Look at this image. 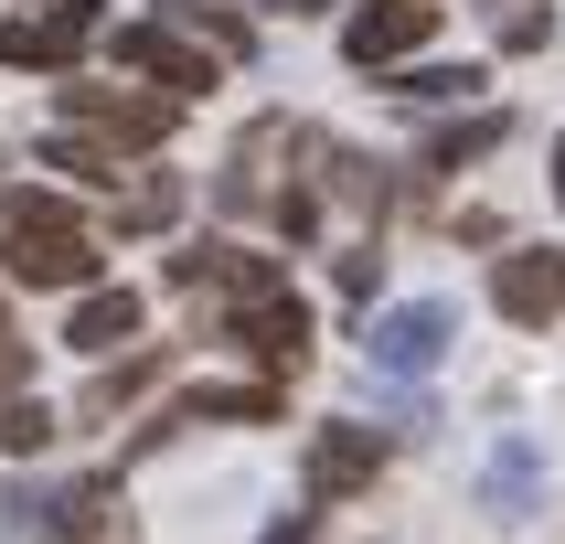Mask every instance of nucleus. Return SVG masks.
Segmentation results:
<instances>
[{"mask_svg":"<svg viewBox=\"0 0 565 544\" xmlns=\"http://www.w3.org/2000/svg\"><path fill=\"white\" fill-rule=\"evenodd\" d=\"M118 64H128V75H150V86H171V96H203V86L224 75V54H214L192 22H171V11L118 22Z\"/></svg>","mask_w":565,"mask_h":544,"instance_id":"7ed1b4c3","label":"nucleus"},{"mask_svg":"<svg viewBox=\"0 0 565 544\" xmlns=\"http://www.w3.org/2000/svg\"><path fill=\"white\" fill-rule=\"evenodd\" d=\"M267 544H320V523H267Z\"/></svg>","mask_w":565,"mask_h":544,"instance_id":"393cba45","label":"nucleus"},{"mask_svg":"<svg viewBox=\"0 0 565 544\" xmlns=\"http://www.w3.org/2000/svg\"><path fill=\"white\" fill-rule=\"evenodd\" d=\"M160 11H171V22H192V32H203V43H214L224 64H235V54H256V32L235 22V11H214V0H160Z\"/></svg>","mask_w":565,"mask_h":544,"instance_id":"6ab92c4d","label":"nucleus"},{"mask_svg":"<svg viewBox=\"0 0 565 544\" xmlns=\"http://www.w3.org/2000/svg\"><path fill=\"white\" fill-rule=\"evenodd\" d=\"M160 374V352H139V363H118V374H96V395H86V416H118L128 395H139V384Z\"/></svg>","mask_w":565,"mask_h":544,"instance_id":"4be33fe9","label":"nucleus"},{"mask_svg":"<svg viewBox=\"0 0 565 544\" xmlns=\"http://www.w3.org/2000/svg\"><path fill=\"white\" fill-rule=\"evenodd\" d=\"M96 0H43L22 22H0V64H32V75H75V54L96 43Z\"/></svg>","mask_w":565,"mask_h":544,"instance_id":"20e7f679","label":"nucleus"},{"mask_svg":"<svg viewBox=\"0 0 565 544\" xmlns=\"http://www.w3.org/2000/svg\"><path fill=\"white\" fill-rule=\"evenodd\" d=\"M555 203H565V139H555Z\"/></svg>","mask_w":565,"mask_h":544,"instance_id":"bb28decb","label":"nucleus"},{"mask_svg":"<svg viewBox=\"0 0 565 544\" xmlns=\"http://www.w3.org/2000/svg\"><path fill=\"white\" fill-rule=\"evenodd\" d=\"M224 331H235V352H256L267 374H299V363H310V310H299L288 288H267V299H256V310H235Z\"/></svg>","mask_w":565,"mask_h":544,"instance_id":"1a4fd4ad","label":"nucleus"},{"mask_svg":"<svg viewBox=\"0 0 565 544\" xmlns=\"http://www.w3.org/2000/svg\"><path fill=\"white\" fill-rule=\"evenodd\" d=\"M54 427H64V416H54V406H32V395H11V406H0V448H11V459L54 448Z\"/></svg>","mask_w":565,"mask_h":544,"instance_id":"aec40b11","label":"nucleus"},{"mask_svg":"<svg viewBox=\"0 0 565 544\" xmlns=\"http://www.w3.org/2000/svg\"><path fill=\"white\" fill-rule=\"evenodd\" d=\"M491 32H502V54H534L544 32H555V11L544 0H491Z\"/></svg>","mask_w":565,"mask_h":544,"instance_id":"412c9836","label":"nucleus"},{"mask_svg":"<svg viewBox=\"0 0 565 544\" xmlns=\"http://www.w3.org/2000/svg\"><path fill=\"white\" fill-rule=\"evenodd\" d=\"M502 150V118H459V128H438V139H427V160H416V171H459V160H491Z\"/></svg>","mask_w":565,"mask_h":544,"instance_id":"a211bd4d","label":"nucleus"},{"mask_svg":"<svg viewBox=\"0 0 565 544\" xmlns=\"http://www.w3.org/2000/svg\"><path fill=\"white\" fill-rule=\"evenodd\" d=\"M491 299H502V320H523V331L565 320V246H512L502 267H491Z\"/></svg>","mask_w":565,"mask_h":544,"instance_id":"6e6552de","label":"nucleus"},{"mask_svg":"<svg viewBox=\"0 0 565 544\" xmlns=\"http://www.w3.org/2000/svg\"><path fill=\"white\" fill-rule=\"evenodd\" d=\"M427 32H438V0H363L342 22V54L363 64V75H384V64H406Z\"/></svg>","mask_w":565,"mask_h":544,"instance_id":"0eeeda50","label":"nucleus"},{"mask_svg":"<svg viewBox=\"0 0 565 544\" xmlns=\"http://www.w3.org/2000/svg\"><path fill=\"white\" fill-rule=\"evenodd\" d=\"M128 331H139V288H86V299L64 310V342L75 352H118Z\"/></svg>","mask_w":565,"mask_h":544,"instance_id":"ddd939ff","label":"nucleus"},{"mask_svg":"<svg viewBox=\"0 0 565 544\" xmlns=\"http://www.w3.org/2000/svg\"><path fill=\"white\" fill-rule=\"evenodd\" d=\"M171 288L224 299V320H235V310H256L267 288H288V278H278V256H246V246H182L171 256Z\"/></svg>","mask_w":565,"mask_h":544,"instance_id":"423d86ee","label":"nucleus"},{"mask_svg":"<svg viewBox=\"0 0 565 544\" xmlns=\"http://www.w3.org/2000/svg\"><path fill=\"white\" fill-rule=\"evenodd\" d=\"M534 480H544V459L523 438H502L491 448V480H480V491H491V512H502V523H523V512H534Z\"/></svg>","mask_w":565,"mask_h":544,"instance_id":"2eb2a0df","label":"nucleus"},{"mask_svg":"<svg viewBox=\"0 0 565 544\" xmlns=\"http://www.w3.org/2000/svg\"><path fill=\"white\" fill-rule=\"evenodd\" d=\"M374 470H384L374 427H320V438H310V491H320V502H352Z\"/></svg>","mask_w":565,"mask_h":544,"instance_id":"9b49d317","label":"nucleus"},{"mask_svg":"<svg viewBox=\"0 0 565 544\" xmlns=\"http://www.w3.org/2000/svg\"><path fill=\"white\" fill-rule=\"evenodd\" d=\"M320 203L384 214V203H395V182H384V160H363V150H320Z\"/></svg>","mask_w":565,"mask_h":544,"instance_id":"4468645a","label":"nucleus"},{"mask_svg":"<svg viewBox=\"0 0 565 544\" xmlns=\"http://www.w3.org/2000/svg\"><path fill=\"white\" fill-rule=\"evenodd\" d=\"M54 118L86 128V139H107V150H160L171 118H182V96H160V86H64Z\"/></svg>","mask_w":565,"mask_h":544,"instance_id":"f03ea898","label":"nucleus"},{"mask_svg":"<svg viewBox=\"0 0 565 544\" xmlns=\"http://www.w3.org/2000/svg\"><path fill=\"white\" fill-rule=\"evenodd\" d=\"M43 534H64V544H128L118 480H75V491H54V502H43Z\"/></svg>","mask_w":565,"mask_h":544,"instance_id":"f8f14e48","label":"nucleus"},{"mask_svg":"<svg viewBox=\"0 0 565 544\" xmlns=\"http://www.w3.org/2000/svg\"><path fill=\"white\" fill-rule=\"evenodd\" d=\"M171 214H182V182L160 171V182H128V192H118V214H107V224H118V235H160Z\"/></svg>","mask_w":565,"mask_h":544,"instance_id":"f3484780","label":"nucleus"},{"mask_svg":"<svg viewBox=\"0 0 565 544\" xmlns=\"http://www.w3.org/2000/svg\"><path fill=\"white\" fill-rule=\"evenodd\" d=\"M395 96H406V107H459V96H480V64H406Z\"/></svg>","mask_w":565,"mask_h":544,"instance_id":"dca6fc26","label":"nucleus"},{"mask_svg":"<svg viewBox=\"0 0 565 544\" xmlns=\"http://www.w3.org/2000/svg\"><path fill=\"white\" fill-rule=\"evenodd\" d=\"M331 278H342L352 299H374V278H384V256H374V246H342V256H331Z\"/></svg>","mask_w":565,"mask_h":544,"instance_id":"b1692460","label":"nucleus"},{"mask_svg":"<svg viewBox=\"0 0 565 544\" xmlns=\"http://www.w3.org/2000/svg\"><path fill=\"white\" fill-rule=\"evenodd\" d=\"M32 384V342H22V320H11V299H0V395H22Z\"/></svg>","mask_w":565,"mask_h":544,"instance_id":"5701e85b","label":"nucleus"},{"mask_svg":"<svg viewBox=\"0 0 565 544\" xmlns=\"http://www.w3.org/2000/svg\"><path fill=\"white\" fill-rule=\"evenodd\" d=\"M0 267L22 288H86L96 278V224L54 192H0Z\"/></svg>","mask_w":565,"mask_h":544,"instance_id":"f257e3e1","label":"nucleus"},{"mask_svg":"<svg viewBox=\"0 0 565 544\" xmlns=\"http://www.w3.org/2000/svg\"><path fill=\"white\" fill-rule=\"evenodd\" d=\"M267 11H331V0H267Z\"/></svg>","mask_w":565,"mask_h":544,"instance_id":"a878e982","label":"nucleus"},{"mask_svg":"<svg viewBox=\"0 0 565 544\" xmlns=\"http://www.w3.org/2000/svg\"><path fill=\"white\" fill-rule=\"evenodd\" d=\"M278 416V384H192L171 416H150L139 438H160V427H267Z\"/></svg>","mask_w":565,"mask_h":544,"instance_id":"9d476101","label":"nucleus"},{"mask_svg":"<svg viewBox=\"0 0 565 544\" xmlns=\"http://www.w3.org/2000/svg\"><path fill=\"white\" fill-rule=\"evenodd\" d=\"M448 331H459L448 299H406V310H384L374 331H363V363H374V374H438Z\"/></svg>","mask_w":565,"mask_h":544,"instance_id":"39448f33","label":"nucleus"}]
</instances>
